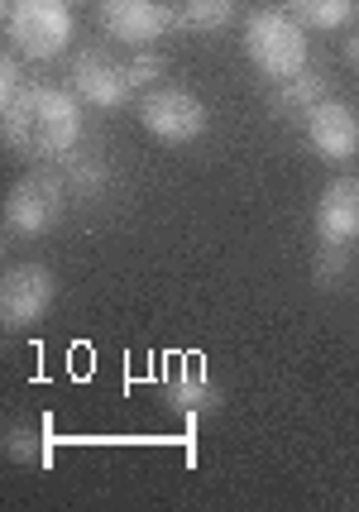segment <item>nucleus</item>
<instances>
[{"instance_id": "39448f33", "label": "nucleus", "mask_w": 359, "mask_h": 512, "mask_svg": "<svg viewBox=\"0 0 359 512\" xmlns=\"http://www.w3.org/2000/svg\"><path fill=\"white\" fill-rule=\"evenodd\" d=\"M206 106L182 87H154L139 101V125L154 134L158 144H192L206 134Z\"/></svg>"}, {"instance_id": "4468645a", "label": "nucleus", "mask_w": 359, "mask_h": 512, "mask_svg": "<svg viewBox=\"0 0 359 512\" xmlns=\"http://www.w3.org/2000/svg\"><path fill=\"white\" fill-rule=\"evenodd\" d=\"M288 15L302 29H316V34H331V29H345V24L359 15V0H288Z\"/></svg>"}, {"instance_id": "0eeeda50", "label": "nucleus", "mask_w": 359, "mask_h": 512, "mask_svg": "<svg viewBox=\"0 0 359 512\" xmlns=\"http://www.w3.org/2000/svg\"><path fill=\"white\" fill-rule=\"evenodd\" d=\"M101 29L130 48H149L168 29H178V15L163 0H101Z\"/></svg>"}, {"instance_id": "9d476101", "label": "nucleus", "mask_w": 359, "mask_h": 512, "mask_svg": "<svg viewBox=\"0 0 359 512\" xmlns=\"http://www.w3.org/2000/svg\"><path fill=\"white\" fill-rule=\"evenodd\" d=\"M316 240L359 245V178H336L316 201Z\"/></svg>"}, {"instance_id": "6ab92c4d", "label": "nucleus", "mask_w": 359, "mask_h": 512, "mask_svg": "<svg viewBox=\"0 0 359 512\" xmlns=\"http://www.w3.org/2000/svg\"><path fill=\"white\" fill-rule=\"evenodd\" d=\"M24 87H29V77L20 67V53H0V106H10Z\"/></svg>"}, {"instance_id": "f257e3e1", "label": "nucleus", "mask_w": 359, "mask_h": 512, "mask_svg": "<svg viewBox=\"0 0 359 512\" xmlns=\"http://www.w3.org/2000/svg\"><path fill=\"white\" fill-rule=\"evenodd\" d=\"M77 101H82L77 91L29 82L10 106H0L5 144L34 163H63L82 144V106Z\"/></svg>"}, {"instance_id": "2eb2a0df", "label": "nucleus", "mask_w": 359, "mask_h": 512, "mask_svg": "<svg viewBox=\"0 0 359 512\" xmlns=\"http://www.w3.org/2000/svg\"><path fill=\"white\" fill-rule=\"evenodd\" d=\"M173 15L187 34H221L235 24V0H178Z\"/></svg>"}, {"instance_id": "423d86ee", "label": "nucleus", "mask_w": 359, "mask_h": 512, "mask_svg": "<svg viewBox=\"0 0 359 512\" xmlns=\"http://www.w3.org/2000/svg\"><path fill=\"white\" fill-rule=\"evenodd\" d=\"M53 297H58V283H53V273L44 264H15L0 278V321H5V331L34 326L53 307Z\"/></svg>"}, {"instance_id": "6e6552de", "label": "nucleus", "mask_w": 359, "mask_h": 512, "mask_svg": "<svg viewBox=\"0 0 359 512\" xmlns=\"http://www.w3.org/2000/svg\"><path fill=\"white\" fill-rule=\"evenodd\" d=\"M72 91L96 106V111H120L135 87H130V77H125V63H115L111 53H101V48H82L77 53V63H72Z\"/></svg>"}, {"instance_id": "20e7f679", "label": "nucleus", "mask_w": 359, "mask_h": 512, "mask_svg": "<svg viewBox=\"0 0 359 512\" xmlns=\"http://www.w3.org/2000/svg\"><path fill=\"white\" fill-rule=\"evenodd\" d=\"M68 178L63 168H34L24 173L10 197H5V230L20 235V240H39L53 225L63 221V206H68Z\"/></svg>"}, {"instance_id": "dca6fc26", "label": "nucleus", "mask_w": 359, "mask_h": 512, "mask_svg": "<svg viewBox=\"0 0 359 512\" xmlns=\"http://www.w3.org/2000/svg\"><path fill=\"white\" fill-rule=\"evenodd\" d=\"M355 273V245H321L312 259V283L316 288H340Z\"/></svg>"}, {"instance_id": "f03ea898", "label": "nucleus", "mask_w": 359, "mask_h": 512, "mask_svg": "<svg viewBox=\"0 0 359 512\" xmlns=\"http://www.w3.org/2000/svg\"><path fill=\"white\" fill-rule=\"evenodd\" d=\"M245 58L264 77L288 82L297 72H307L312 48H307V29L292 20L288 10H254L245 20Z\"/></svg>"}, {"instance_id": "ddd939ff", "label": "nucleus", "mask_w": 359, "mask_h": 512, "mask_svg": "<svg viewBox=\"0 0 359 512\" xmlns=\"http://www.w3.org/2000/svg\"><path fill=\"white\" fill-rule=\"evenodd\" d=\"M63 178H68V192L82 201H96L106 197V187H111V163L101 154H68L63 158Z\"/></svg>"}, {"instance_id": "1a4fd4ad", "label": "nucleus", "mask_w": 359, "mask_h": 512, "mask_svg": "<svg viewBox=\"0 0 359 512\" xmlns=\"http://www.w3.org/2000/svg\"><path fill=\"white\" fill-rule=\"evenodd\" d=\"M302 120H307V144H312L321 158H331V163H350V158L359 154V106L326 96V101L312 106Z\"/></svg>"}, {"instance_id": "9b49d317", "label": "nucleus", "mask_w": 359, "mask_h": 512, "mask_svg": "<svg viewBox=\"0 0 359 512\" xmlns=\"http://www.w3.org/2000/svg\"><path fill=\"white\" fill-rule=\"evenodd\" d=\"M163 398H168L173 412L197 422V417H206V412L216 407V388H211V379L202 374V364H178V369L163 379Z\"/></svg>"}, {"instance_id": "7ed1b4c3", "label": "nucleus", "mask_w": 359, "mask_h": 512, "mask_svg": "<svg viewBox=\"0 0 359 512\" xmlns=\"http://www.w3.org/2000/svg\"><path fill=\"white\" fill-rule=\"evenodd\" d=\"M10 48L29 63H53L72 44V0H10L5 5Z\"/></svg>"}, {"instance_id": "aec40b11", "label": "nucleus", "mask_w": 359, "mask_h": 512, "mask_svg": "<svg viewBox=\"0 0 359 512\" xmlns=\"http://www.w3.org/2000/svg\"><path fill=\"white\" fill-rule=\"evenodd\" d=\"M345 58H350V63L359 67V34H355V39H350V44H345Z\"/></svg>"}, {"instance_id": "a211bd4d", "label": "nucleus", "mask_w": 359, "mask_h": 512, "mask_svg": "<svg viewBox=\"0 0 359 512\" xmlns=\"http://www.w3.org/2000/svg\"><path fill=\"white\" fill-rule=\"evenodd\" d=\"M5 450H10L20 465H34V460H44V436L29 431V426H15V431L5 436Z\"/></svg>"}, {"instance_id": "f3484780", "label": "nucleus", "mask_w": 359, "mask_h": 512, "mask_svg": "<svg viewBox=\"0 0 359 512\" xmlns=\"http://www.w3.org/2000/svg\"><path fill=\"white\" fill-rule=\"evenodd\" d=\"M125 77H130V87H135V91H154L158 77H163V53H154V48H139L135 58L125 63Z\"/></svg>"}, {"instance_id": "f8f14e48", "label": "nucleus", "mask_w": 359, "mask_h": 512, "mask_svg": "<svg viewBox=\"0 0 359 512\" xmlns=\"http://www.w3.org/2000/svg\"><path fill=\"white\" fill-rule=\"evenodd\" d=\"M331 96V77L321 72V67H307V72H297L288 82H278L273 91V111L278 115H307L312 106H321Z\"/></svg>"}]
</instances>
